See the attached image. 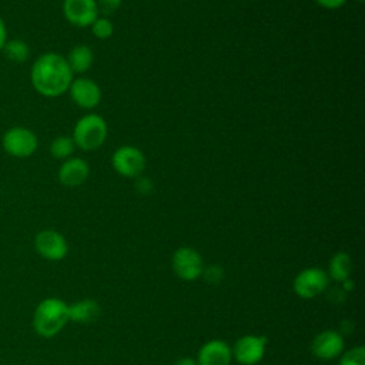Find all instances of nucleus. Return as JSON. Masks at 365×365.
<instances>
[{
    "label": "nucleus",
    "instance_id": "2eb2a0df",
    "mask_svg": "<svg viewBox=\"0 0 365 365\" xmlns=\"http://www.w3.org/2000/svg\"><path fill=\"white\" fill-rule=\"evenodd\" d=\"M101 314L100 305L93 299H83L68 307V321L90 324L94 322Z\"/></svg>",
    "mask_w": 365,
    "mask_h": 365
},
{
    "label": "nucleus",
    "instance_id": "dca6fc26",
    "mask_svg": "<svg viewBox=\"0 0 365 365\" xmlns=\"http://www.w3.org/2000/svg\"><path fill=\"white\" fill-rule=\"evenodd\" d=\"M66 60H67L73 74L84 73L93 66V60H94L93 50L86 44H78L70 50Z\"/></svg>",
    "mask_w": 365,
    "mask_h": 365
},
{
    "label": "nucleus",
    "instance_id": "f257e3e1",
    "mask_svg": "<svg viewBox=\"0 0 365 365\" xmlns=\"http://www.w3.org/2000/svg\"><path fill=\"white\" fill-rule=\"evenodd\" d=\"M30 81L40 96L54 98L68 91L73 81V71L66 57L54 51H47L34 60L30 70Z\"/></svg>",
    "mask_w": 365,
    "mask_h": 365
},
{
    "label": "nucleus",
    "instance_id": "bb28decb",
    "mask_svg": "<svg viewBox=\"0 0 365 365\" xmlns=\"http://www.w3.org/2000/svg\"><path fill=\"white\" fill-rule=\"evenodd\" d=\"M174 365H198V364H197V361H194L191 358H181Z\"/></svg>",
    "mask_w": 365,
    "mask_h": 365
},
{
    "label": "nucleus",
    "instance_id": "412c9836",
    "mask_svg": "<svg viewBox=\"0 0 365 365\" xmlns=\"http://www.w3.org/2000/svg\"><path fill=\"white\" fill-rule=\"evenodd\" d=\"M339 365H365V349L356 346L348 351L339 361Z\"/></svg>",
    "mask_w": 365,
    "mask_h": 365
},
{
    "label": "nucleus",
    "instance_id": "b1692460",
    "mask_svg": "<svg viewBox=\"0 0 365 365\" xmlns=\"http://www.w3.org/2000/svg\"><path fill=\"white\" fill-rule=\"evenodd\" d=\"M346 0H315V3L327 10H335L345 4Z\"/></svg>",
    "mask_w": 365,
    "mask_h": 365
},
{
    "label": "nucleus",
    "instance_id": "39448f33",
    "mask_svg": "<svg viewBox=\"0 0 365 365\" xmlns=\"http://www.w3.org/2000/svg\"><path fill=\"white\" fill-rule=\"evenodd\" d=\"M113 168L123 177L137 178L145 168V155L133 145H123L111 155Z\"/></svg>",
    "mask_w": 365,
    "mask_h": 365
},
{
    "label": "nucleus",
    "instance_id": "20e7f679",
    "mask_svg": "<svg viewBox=\"0 0 365 365\" xmlns=\"http://www.w3.org/2000/svg\"><path fill=\"white\" fill-rule=\"evenodd\" d=\"M1 147L10 157L27 158L36 153L38 147V140L34 131H31L30 128L16 125L9 128L3 134Z\"/></svg>",
    "mask_w": 365,
    "mask_h": 365
},
{
    "label": "nucleus",
    "instance_id": "cd10ccee",
    "mask_svg": "<svg viewBox=\"0 0 365 365\" xmlns=\"http://www.w3.org/2000/svg\"><path fill=\"white\" fill-rule=\"evenodd\" d=\"M359 1H364V0H359Z\"/></svg>",
    "mask_w": 365,
    "mask_h": 365
},
{
    "label": "nucleus",
    "instance_id": "ddd939ff",
    "mask_svg": "<svg viewBox=\"0 0 365 365\" xmlns=\"http://www.w3.org/2000/svg\"><path fill=\"white\" fill-rule=\"evenodd\" d=\"M312 354L321 359H332L344 349V339L336 331H324L312 341Z\"/></svg>",
    "mask_w": 365,
    "mask_h": 365
},
{
    "label": "nucleus",
    "instance_id": "1a4fd4ad",
    "mask_svg": "<svg viewBox=\"0 0 365 365\" xmlns=\"http://www.w3.org/2000/svg\"><path fill=\"white\" fill-rule=\"evenodd\" d=\"M34 247L37 252L50 261H60L67 255L66 238L54 230H43L36 235Z\"/></svg>",
    "mask_w": 365,
    "mask_h": 365
},
{
    "label": "nucleus",
    "instance_id": "6e6552de",
    "mask_svg": "<svg viewBox=\"0 0 365 365\" xmlns=\"http://www.w3.org/2000/svg\"><path fill=\"white\" fill-rule=\"evenodd\" d=\"M63 14L76 27H88L98 17L96 0H64Z\"/></svg>",
    "mask_w": 365,
    "mask_h": 365
},
{
    "label": "nucleus",
    "instance_id": "a211bd4d",
    "mask_svg": "<svg viewBox=\"0 0 365 365\" xmlns=\"http://www.w3.org/2000/svg\"><path fill=\"white\" fill-rule=\"evenodd\" d=\"M352 269V261L348 254L345 252H336L331 261H329V275L335 281H345L348 279Z\"/></svg>",
    "mask_w": 365,
    "mask_h": 365
},
{
    "label": "nucleus",
    "instance_id": "f8f14e48",
    "mask_svg": "<svg viewBox=\"0 0 365 365\" xmlns=\"http://www.w3.org/2000/svg\"><path fill=\"white\" fill-rule=\"evenodd\" d=\"M90 175V167L86 160L80 157H70L63 161L57 171L58 181L66 187H78Z\"/></svg>",
    "mask_w": 365,
    "mask_h": 365
},
{
    "label": "nucleus",
    "instance_id": "9d476101",
    "mask_svg": "<svg viewBox=\"0 0 365 365\" xmlns=\"http://www.w3.org/2000/svg\"><path fill=\"white\" fill-rule=\"evenodd\" d=\"M173 268L175 274L185 281L198 278L204 269L200 254L190 247H181L174 252Z\"/></svg>",
    "mask_w": 365,
    "mask_h": 365
},
{
    "label": "nucleus",
    "instance_id": "423d86ee",
    "mask_svg": "<svg viewBox=\"0 0 365 365\" xmlns=\"http://www.w3.org/2000/svg\"><path fill=\"white\" fill-rule=\"evenodd\" d=\"M328 287V275L319 268H307L294 279V291L301 298L309 299L319 295Z\"/></svg>",
    "mask_w": 365,
    "mask_h": 365
},
{
    "label": "nucleus",
    "instance_id": "4468645a",
    "mask_svg": "<svg viewBox=\"0 0 365 365\" xmlns=\"http://www.w3.org/2000/svg\"><path fill=\"white\" fill-rule=\"evenodd\" d=\"M230 346L220 339H212L204 344L198 352V365H228L231 361Z\"/></svg>",
    "mask_w": 365,
    "mask_h": 365
},
{
    "label": "nucleus",
    "instance_id": "393cba45",
    "mask_svg": "<svg viewBox=\"0 0 365 365\" xmlns=\"http://www.w3.org/2000/svg\"><path fill=\"white\" fill-rule=\"evenodd\" d=\"M135 188L141 194H148L151 191V188H153V182L148 178H140L137 181V184H135Z\"/></svg>",
    "mask_w": 365,
    "mask_h": 365
},
{
    "label": "nucleus",
    "instance_id": "f3484780",
    "mask_svg": "<svg viewBox=\"0 0 365 365\" xmlns=\"http://www.w3.org/2000/svg\"><path fill=\"white\" fill-rule=\"evenodd\" d=\"M1 51H3V54L7 60H10L13 63H17V64L26 63L30 57V47L21 38L7 40Z\"/></svg>",
    "mask_w": 365,
    "mask_h": 365
},
{
    "label": "nucleus",
    "instance_id": "9b49d317",
    "mask_svg": "<svg viewBox=\"0 0 365 365\" xmlns=\"http://www.w3.org/2000/svg\"><path fill=\"white\" fill-rule=\"evenodd\" d=\"M265 352V338L245 335L240 338L232 349L234 358L242 365H254L261 361Z\"/></svg>",
    "mask_w": 365,
    "mask_h": 365
},
{
    "label": "nucleus",
    "instance_id": "a878e982",
    "mask_svg": "<svg viewBox=\"0 0 365 365\" xmlns=\"http://www.w3.org/2000/svg\"><path fill=\"white\" fill-rule=\"evenodd\" d=\"M6 41H7V27L3 17L0 16V51L3 50Z\"/></svg>",
    "mask_w": 365,
    "mask_h": 365
},
{
    "label": "nucleus",
    "instance_id": "aec40b11",
    "mask_svg": "<svg viewBox=\"0 0 365 365\" xmlns=\"http://www.w3.org/2000/svg\"><path fill=\"white\" fill-rule=\"evenodd\" d=\"M91 33L94 34V37L100 38V40H107L113 36L114 33V24L110 19L107 17H97L93 23H91Z\"/></svg>",
    "mask_w": 365,
    "mask_h": 365
},
{
    "label": "nucleus",
    "instance_id": "5701e85b",
    "mask_svg": "<svg viewBox=\"0 0 365 365\" xmlns=\"http://www.w3.org/2000/svg\"><path fill=\"white\" fill-rule=\"evenodd\" d=\"M123 0H97V9L103 11L104 14H111L114 13L120 6Z\"/></svg>",
    "mask_w": 365,
    "mask_h": 365
},
{
    "label": "nucleus",
    "instance_id": "4be33fe9",
    "mask_svg": "<svg viewBox=\"0 0 365 365\" xmlns=\"http://www.w3.org/2000/svg\"><path fill=\"white\" fill-rule=\"evenodd\" d=\"M202 274H204L205 281L210 282V284H212V285L220 284V281L222 279V269H221V267H218V265H210V267H207L205 269H202Z\"/></svg>",
    "mask_w": 365,
    "mask_h": 365
},
{
    "label": "nucleus",
    "instance_id": "7ed1b4c3",
    "mask_svg": "<svg viewBox=\"0 0 365 365\" xmlns=\"http://www.w3.org/2000/svg\"><path fill=\"white\" fill-rule=\"evenodd\" d=\"M107 123L98 114H86L77 120L73 128V141L76 147L84 151L100 148L107 138Z\"/></svg>",
    "mask_w": 365,
    "mask_h": 365
},
{
    "label": "nucleus",
    "instance_id": "f03ea898",
    "mask_svg": "<svg viewBox=\"0 0 365 365\" xmlns=\"http://www.w3.org/2000/svg\"><path fill=\"white\" fill-rule=\"evenodd\" d=\"M68 322V305L58 298L43 299L33 317V325L38 335L51 338L57 335Z\"/></svg>",
    "mask_w": 365,
    "mask_h": 365
},
{
    "label": "nucleus",
    "instance_id": "0eeeda50",
    "mask_svg": "<svg viewBox=\"0 0 365 365\" xmlns=\"http://www.w3.org/2000/svg\"><path fill=\"white\" fill-rule=\"evenodd\" d=\"M68 93L73 103L84 110H91L101 101V88L96 81L87 77L73 80L68 87Z\"/></svg>",
    "mask_w": 365,
    "mask_h": 365
},
{
    "label": "nucleus",
    "instance_id": "6ab92c4d",
    "mask_svg": "<svg viewBox=\"0 0 365 365\" xmlns=\"http://www.w3.org/2000/svg\"><path fill=\"white\" fill-rule=\"evenodd\" d=\"M76 144L71 137L58 135L50 144V154L57 160H67L74 153Z\"/></svg>",
    "mask_w": 365,
    "mask_h": 365
}]
</instances>
